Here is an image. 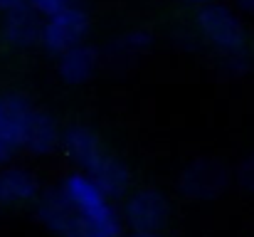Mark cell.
Instances as JSON below:
<instances>
[{"label":"cell","mask_w":254,"mask_h":237,"mask_svg":"<svg viewBox=\"0 0 254 237\" xmlns=\"http://www.w3.org/2000/svg\"><path fill=\"white\" fill-rule=\"evenodd\" d=\"M67 190V195L72 198L74 208H77V215L89 223L94 230H99L101 235L106 237H119L121 233V220L116 215V210L111 208L109 198L89 180V175L82 173H74L64 180L62 185Z\"/></svg>","instance_id":"1"},{"label":"cell","mask_w":254,"mask_h":237,"mask_svg":"<svg viewBox=\"0 0 254 237\" xmlns=\"http://www.w3.org/2000/svg\"><path fill=\"white\" fill-rule=\"evenodd\" d=\"M197 25L202 35L225 52H242L245 50V27L242 20L225 5H205L197 12Z\"/></svg>","instance_id":"2"},{"label":"cell","mask_w":254,"mask_h":237,"mask_svg":"<svg viewBox=\"0 0 254 237\" xmlns=\"http://www.w3.org/2000/svg\"><path fill=\"white\" fill-rule=\"evenodd\" d=\"M230 183V170L217 158H197L180 173V190L192 200H212Z\"/></svg>","instance_id":"3"},{"label":"cell","mask_w":254,"mask_h":237,"mask_svg":"<svg viewBox=\"0 0 254 237\" xmlns=\"http://www.w3.org/2000/svg\"><path fill=\"white\" fill-rule=\"evenodd\" d=\"M86 30H89V20H86V12L82 7H67L62 10L60 15L50 17L45 22V30H42V45L50 50V52H60L64 55L67 50L82 45Z\"/></svg>","instance_id":"4"},{"label":"cell","mask_w":254,"mask_h":237,"mask_svg":"<svg viewBox=\"0 0 254 237\" xmlns=\"http://www.w3.org/2000/svg\"><path fill=\"white\" fill-rule=\"evenodd\" d=\"M170 213V205L166 195L161 190H138L133 198H128L124 215L126 223L136 230V233H158V228L166 225Z\"/></svg>","instance_id":"5"},{"label":"cell","mask_w":254,"mask_h":237,"mask_svg":"<svg viewBox=\"0 0 254 237\" xmlns=\"http://www.w3.org/2000/svg\"><path fill=\"white\" fill-rule=\"evenodd\" d=\"M32 106L22 94H2L0 96V141L7 146L25 144V129L32 116Z\"/></svg>","instance_id":"6"},{"label":"cell","mask_w":254,"mask_h":237,"mask_svg":"<svg viewBox=\"0 0 254 237\" xmlns=\"http://www.w3.org/2000/svg\"><path fill=\"white\" fill-rule=\"evenodd\" d=\"M37 218L50 230L67 235V230L74 225V220L79 215H77V208L64 188H50L37 198Z\"/></svg>","instance_id":"7"},{"label":"cell","mask_w":254,"mask_h":237,"mask_svg":"<svg viewBox=\"0 0 254 237\" xmlns=\"http://www.w3.org/2000/svg\"><path fill=\"white\" fill-rule=\"evenodd\" d=\"M42 30L45 25L40 22V12L30 2H22L5 17V37L17 47H30L37 40L42 42Z\"/></svg>","instance_id":"8"},{"label":"cell","mask_w":254,"mask_h":237,"mask_svg":"<svg viewBox=\"0 0 254 237\" xmlns=\"http://www.w3.org/2000/svg\"><path fill=\"white\" fill-rule=\"evenodd\" d=\"M64 151L69 154V158H74L79 165H84L86 170H91L99 160H101V146H99V136L86 129L82 124H74L64 131Z\"/></svg>","instance_id":"9"},{"label":"cell","mask_w":254,"mask_h":237,"mask_svg":"<svg viewBox=\"0 0 254 237\" xmlns=\"http://www.w3.org/2000/svg\"><path fill=\"white\" fill-rule=\"evenodd\" d=\"M89 180L106 195V198H121L128 188V168L114 156H101V160L86 170Z\"/></svg>","instance_id":"10"},{"label":"cell","mask_w":254,"mask_h":237,"mask_svg":"<svg viewBox=\"0 0 254 237\" xmlns=\"http://www.w3.org/2000/svg\"><path fill=\"white\" fill-rule=\"evenodd\" d=\"M96 65H99V52H96V47L82 42V45L67 50V52L60 57V75H62L64 81H69V84H82V81H86V79L94 75Z\"/></svg>","instance_id":"11"},{"label":"cell","mask_w":254,"mask_h":237,"mask_svg":"<svg viewBox=\"0 0 254 237\" xmlns=\"http://www.w3.org/2000/svg\"><path fill=\"white\" fill-rule=\"evenodd\" d=\"M60 141V131H57V124L50 114L45 111H32L30 121H27V129H25V149H30L32 154H50Z\"/></svg>","instance_id":"12"},{"label":"cell","mask_w":254,"mask_h":237,"mask_svg":"<svg viewBox=\"0 0 254 237\" xmlns=\"http://www.w3.org/2000/svg\"><path fill=\"white\" fill-rule=\"evenodd\" d=\"M37 190V178L22 168H7L0 173V203H20L35 198Z\"/></svg>","instance_id":"13"},{"label":"cell","mask_w":254,"mask_h":237,"mask_svg":"<svg viewBox=\"0 0 254 237\" xmlns=\"http://www.w3.org/2000/svg\"><path fill=\"white\" fill-rule=\"evenodd\" d=\"M151 35L148 32H143V30H131V32H126L124 37H119L116 42H114V50H119L121 55L124 52H141V50H146L148 45H151Z\"/></svg>","instance_id":"14"},{"label":"cell","mask_w":254,"mask_h":237,"mask_svg":"<svg viewBox=\"0 0 254 237\" xmlns=\"http://www.w3.org/2000/svg\"><path fill=\"white\" fill-rule=\"evenodd\" d=\"M40 15H47V17H55V15H60L62 10H67V7H72L69 5V0H27Z\"/></svg>","instance_id":"15"},{"label":"cell","mask_w":254,"mask_h":237,"mask_svg":"<svg viewBox=\"0 0 254 237\" xmlns=\"http://www.w3.org/2000/svg\"><path fill=\"white\" fill-rule=\"evenodd\" d=\"M237 180H240L242 188H247V190L254 193V151L240 163V168H237Z\"/></svg>","instance_id":"16"},{"label":"cell","mask_w":254,"mask_h":237,"mask_svg":"<svg viewBox=\"0 0 254 237\" xmlns=\"http://www.w3.org/2000/svg\"><path fill=\"white\" fill-rule=\"evenodd\" d=\"M64 237H106V235H101L99 230H94L89 223H84L82 218H77L74 220V225L67 230V235Z\"/></svg>","instance_id":"17"},{"label":"cell","mask_w":254,"mask_h":237,"mask_svg":"<svg viewBox=\"0 0 254 237\" xmlns=\"http://www.w3.org/2000/svg\"><path fill=\"white\" fill-rule=\"evenodd\" d=\"M22 2H27V0H0V10H5V12H10V10H15V7H20Z\"/></svg>","instance_id":"18"},{"label":"cell","mask_w":254,"mask_h":237,"mask_svg":"<svg viewBox=\"0 0 254 237\" xmlns=\"http://www.w3.org/2000/svg\"><path fill=\"white\" fill-rule=\"evenodd\" d=\"M10 151H12V146H7L5 141H0V163H5L10 158Z\"/></svg>","instance_id":"19"},{"label":"cell","mask_w":254,"mask_h":237,"mask_svg":"<svg viewBox=\"0 0 254 237\" xmlns=\"http://www.w3.org/2000/svg\"><path fill=\"white\" fill-rule=\"evenodd\" d=\"M237 5L247 12H254V0H237Z\"/></svg>","instance_id":"20"},{"label":"cell","mask_w":254,"mask_h":237,"mask_svg":"<svg viewBox=\"0 0 254 237\" xmlns=\"http://www.w3.org/2000/svg\"><path fill=\"white\" fill-rule=\"evenodd\" d=\"M131 237H161L158 233H133Z\"/></svg>","instance_id":"21"},{"label":"cell","mask_w":254,"mask_h":237,"mask_svg":"<svg viewBox=\"0 0 254 237\" xmlns=\"http://www.w3.org/2000/svg\"><path fill=\"white\" fill-rule=\"evenodd\" d=\"M190 2H207V0H190Z\"/></svg>","instance_id":"22"}]
</instances>
